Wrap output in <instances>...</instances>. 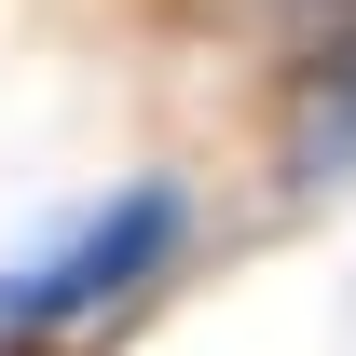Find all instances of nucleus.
I'll list each match as a JSON object with an SVG mask.
<instances>
[{
    "label": "nucleus",
    "mask_w": 356,
    "mask_h": 356,
    "mask_svg": "<svg viewBox=\"0 0 356 356\" xmlns=\"http://www.w3.org/2000/svg\"><path fill=\"white\" fill-rule=\"evenodd\" d=\"M178 247H192V192L178 178H124V192L69 206L55 233H28L0 261V356H42V343L110 329L124 302H151L178 274Z\"/></svg>",
    "instance_id": "f257e3e1"
},
{
    "label": "nucleus",
    "mask_w": 356,
    "mask_h": 356,
    "mask_svg": "<svg viewBox=\"0 0 356 356\" xmlns=\"http://www.w3.org/2000/svg\"><path fill=\"white\" fill-rule=\"evenodd\" d=\"M356 178V0L288 55V192Z\"/></svg>",
    "instance_id": "f03ea898"
}]
</instances>
